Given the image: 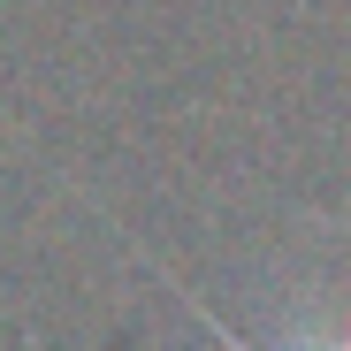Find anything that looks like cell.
I'll list each match as a JSON object with an SVG mask.
<instances>
[{
    "instance_id": "1",
    "label": "cell",
    "mask_w": 351,
    "mask_h": 351,
    "mask_svg": "<svg viewBox=\"0 0 351 351\" xmlns=\"http://www.w3.org/2000/svg\"><path fill=\"white\" fill-rule=\"evenodd\" d=\"M168 282H176V275H168ZM176 290H184V282H176ZM184 306H191V313L206 321V336H214L221 351H260V343H245L237 328H229V321H221V313H214L206 298H191V290H184ZM290 351H351V328H328V336H298V343H290Z\"/></svg>"
}]
</instances>
